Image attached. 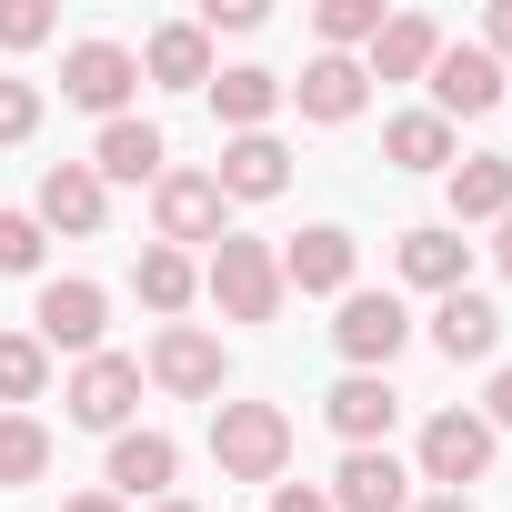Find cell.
I'll use <instances>...</instances> for the list:
<instances>
[{
  "label": "cell",
  "instance_id": "cell-35",
  "mask_svg": "<svg viewBox=\"0 0 512 512\" xmlns=\"http://www.w3.org/2000/svg\"><path fill=\"white\" fill-rule=\"evenodd\" d=\"M492 61H512V0H492Z\"/></svg>",
  "mask_w": 512,
  "mask_h": 512
},
{
  "label": "cell",
  "instance_id": "cell-37",
  "mask_svg": "<svg viewBox=\"0 0 512 512\" xmlns=\"http://www.w3.org/2000/svg\"><path fill=\"white\" fill-rule=\"evenodd\" d=\"M61 512H121V502H111V492H81V502H61Z\"/></svg>",
  "mask_w": 512,
  "mask_h": 512
},
{
  "label": "cell",
  "instance_id": "cell-9",
  "mask_svg": "<svg viewBox=\"0 0 512 512\" xmlns=\"http://www.w3.org/2000/svg\"><path fill=\"white\" fill-rule=\"evenodd\" d=\"M221 372H231V362H221V342H211V332H191V322H171V332L151 342V382H161V392H181V402L221 392Z\"/></svg>",
  "mask_w": 512,
  "mask_h": 512
},
{
  "label": "cell",
  "instance_id": "cell-36",
  "mask_svg": "<svg viewBox=\"0 0 512 512\" xmlns=\"http://www.w3.org/2000/svg\"><path fill=\"white\" fill-rule=\"evenodd\" d=\"M492 422H502V432H512V362H502V372H492Z\"/></svg>",
  "mask_w": 512,
  "mask_h": 512
},
{
  "label": "cell",
  "instance_id": "cell-20",
  "mask_svg": "<svg viewBox=\"0 0 512 512\" xmlns=\"http://www.w3.org/2000/svg\"><path fill=\"white\" fill-rule=\"evenodd\" d=\"M41 221H51V231H101V171H91V161H61V171L41 181Z\"/></svg>",
  "mask_w": 512,
  "mask_h": 512
},
{
  "label": "cell",
  "instance_id": "cell-21",
  "mask_svg": "<svg viewBox=\"0 0 512 512\" xmlns=\"http://www.w3.org/2000/svg\"><path fill=\"white\" fill-rule=\"evenodd\" d=\"M151 81H171V91H201V81H211V31H201V21H171V31H151Z\"/></svg>",
  "mask_w": 512,
  "mask_h": 512
},
{
  "label": "cell",
  "instance_id": "cell-3",
  "mask_svg": "<svg viewBox=\"0 0 512 512\" xmlns=\"http://www.w3.org/2000/svg\"><path fill=\"white\" fill-rule=\"evenodd\" d=\"M131 81H141V61H131L121 41H81V51L61 61V101H81V111H101V121H121Z\"/></svg>",
  "mask_w": 512,
  "mask_h": 512
},
{
  "label": "cell",
  "instance_id": "cell-5",
  "mask_svg": "<svg viewBox=\"0 0 512 512\" xmlns=\"http://www.w3.org/2000/svg\"><path fill=\"white\" fill-rule=\"evenodd\" d=\"M101 312H111V302H101V282H51V292H41V312H31V322H41L31 342H41V352H81V362H91V352H101Z\"/></svg>",
  "mask_w": 512,
  "mask_h": 512
},
{
  "label": "cell",
  "instance_id": "cell-2",
  "mask_svg": "<svg viewBox=\"0 0 512 512\" xmlns=\"http://www.w3.org/2000/svg\"><path fill=\"white\" fill-rule=\"evenodd\" d=\"M211 302H221L231 322H272V312H282V262H272L262 241L221 231V241H211Z\"/></svg>",
  "mask_w": 512,
  "mask_h": 512
},
{
  "label": "cell",
  "instance_id": "cell-40",
  "mask_svg": "<svg viewBox=\"0 0 512 512\" xmlns=\"http://www.w3.org/2000/svg\"><path fill=\"white\" fill-rule=\"evenodd\" d=\"M161 512H201V502H161Z\"/></svg>",
  "mask_w": 512,
  "mask_h": 512
},
{
  "label": "cell",
  "instance_id": "cell-32",
  "mask_svg": "<svg viewBox=\"0 0 512 512\" xmlns=\"http://www.w3.org/2000/svg\"><path fill=\"white\" fill-rule=\"evenodd\" d=\"M41 131V91L31 81H0V141H31Z\"/></svg>",
  "mask_w": 512,
  "mask_h": 512
},
{
  "label": "cell",
  "instance_id": "cell-13",
  "mask_svg": "<svg viewBox=\"0 0 512 512\" xmlns=\"http://www.w3.org/2000/svg\"><path fill=\"white\" fill-rule=\"evenodd\" d=\"M392 412H402V392H392L382 372H352V382L332 392V432H342L352 452H372V442L392 432Z\"/></svg>",
  "mask_w": 512,
  "mask_h": 512
},
{
  "label": "cell",
  "instance_id": "cell-12",
  "mask_svg": "<svg viewBox=\"0 0 512 512\" xmlns=\"http://www.w3.org/2000/svg\"><path fill=\"white\" fill-rule=\"evenodd\" d=\"M432 342H442V362H492V342H502V312H492L482 292H442V312H432Z\"/></svg>",
  "mask_w": 512,
  "mask_h": 512
},
{
  "label": "cell",
  "instance_id": "cell-4",
  "mask_svg": "<svg viewBox=\"0 0 512 512\" xmlns=\"http://www.w3.org/2000/svg\"><path fill=\"white\" fill-rule=\"evenodd\" d=\"M332 342L352 352V372H382V362L412 342V322H402V302H392V292H342V322H332Z\"/></svg>",
  "mask_w": 512,
  "mask_h": 512
},
{
  "label": "cell",
  "instance_id": "cell-10",
  "mask_svg": "<svg viewBox=\"0 0 512 512\" xmlns=\"http://www.w3.org/2000/svg\"><path fill=\"white\" fill-rule=\"evenodd\" d=\"M322 502H332V512H412V472H402L392 452H352Z\"/></svg>",
  "mask_w": 512,
  "mask_h": 512
},
{
  "label": "cell",
  "instance_id": "cell-27",
  "mask_svg": "<svg viewBox=\"0 0 512 512\" xmlns=\"http://www.w3.org/2000/svg\"><path fill=\"white\" fill-rule=\"evenodd\" d=\"M41 382H51V352L31 332H0V402H31Z\"/></svg>",
  "mask_w": 512,
  "mask_h": 512
},
{
  "label": "cell",
  "instance_id": "cell-22",
  "mask_svg": "<svg viewBox=\"0 0 512 512\" xmlns=\"http://www.w3.org/2000/svg\"><path fill=\"white\" fill-rule=\"evenodd\" d=\"M462 231H402V282H422V292H462Z\"/></svg>",
  "mask_w": 512,
  "mask_h": 512
},
{
  "label": "cell",
  "instance_id": "cell-39",
  "mask_svg": "<svg viewBox=\"0 0 512 512\" xmlns=\"http://www.w3.org/2000/svg\"><path fill=\"white\" fill-rule=\"evenodd\" d=\"M492 251H502V272H512V211H502V241H492Z\"/></svg>",
  "mask_w": 512,
  "mask_h": 512
},
{
  "label": "cell",
  "instance_id": "cell-6",
  "mask_svg": "<svg viewBox=\"0 0 512 512\" xmlns=\"http://www.w3.org/2000/svg\"><path fill=\"white\" fill-rule=\"evenodd\" d=\"M131 402H141V362H121V352H91V362L71 372V422H91V432H121V422H131Z\"/></svg>",
  "mask_w": 512,
  "mask_h": 512
},
{
  "label": "cell",
  "instance_id": "cell-17",
  "mask_svg": "<svg viewBox=\"0 0 512 512\" xmlns=\"http://www.w3.org/2000/svg\"><path fill=\"white\" fill-rule=\"evenodd\" d=\"M442 61V31L422 21V11H402V21H382V41H372V71L362 81H412V71H432Z\"/></svg>",
  "mask_w": 512,
  "mask_h": 512
},
{
  "label": "cell",
  "instance_id": "cell-29",
  "mask_svg": "<svg viewBox=\"0 0 512 512\" xmlns=\"http://www.w3.org/2000/svg\"><path fill=\"white\" fill-rule=\"evenodd\" d=\"M322 41H332V51L382 41V0H322Z\"/></svg>",
  "mask_w": 512,
  "mask_h": 512
},
{
  "label": "cell",
  "instance_id": "cell-31",
  "mask_svg": "<svg viewBox=\"0 0 512 512\" xmlns=\"http://www.w3.org/2000/svg\"><path fill=\"white\" fill-rule=\"evenodd\" d=\"M0 41H11V51L51 41V0H0Z\"/></svg>",
  "mask_w": 512,
  "mask_h": 512
},
{
  "label": "cell",
  "instance_id": "cell-28",
  "mask_svg": "<svg viewBox=\"0 0 512 512\" xmlns=\"http://www.w3.org/2000/svg\"><path fill=\"white\" fill-rule=\"evenodd\" d=\"M141 302L151 312H181L191 302V262H181V251H141Z\"/></svg>",
  "mask_w": 512,
  "mask_h": 512
},
{
  "label": "cell",
  "instance_id": "cell-26",
  "mask_svg": "<svg viewBox=\"0 0 512 512\" xmlns=\"http://www.w3.org/2000/svg\"><path fill=\"white\" fill-rule=\"evenodd\" d=\"M51 472V432L31 412H0V482H41Z\"/></svg>",
  "mask_w": 512,
  "mask_h": 512
},
{
  "label": "cell",
  "instance_id": "cell-18",
  "mask_svg": "<svg viewBox=\"0 0 512 512\" xmlns=\"http://www.w3.org/2000/svg\"><path fill=\"white\" fill-rule=\"evenodd\" d=\"M362 91H372V81H362V61H342V51H322V61L292 81V101H302L312 121H352V111H362Z\"/></svg>",
  "mask_w": 512,
  "mask_h": 512
},
{
  "label": "cell",
  "instance_id": "cell-11",
  "mask_svg": "<svg viewBox=\"0 0 512 512\" xmlns=\"http://www.w3.org/2000/svg\"><path fill=\"white\" fill-rule=\"evenodd\" d=\"M211 181H221V201H272V191L292 181V151H282L272 131H241V141L221 151V171H211Z\"/></svg>",
  "mask_w": 512,
  "mask_h": 512
},
{
  "label": "cell",
  "instance_id": "cell-24",
  "mask_svg": "<svg viewBox=\"0 0 512 512\" xmlns=\"http://www.w3.org/2000/svg\"><path fill=\"white\" fill-rule=\"evenodd\" d=\"M452 211L462 221H502L512 211V161H462L452 171Z\"/></svg>",
  "mask_w": 512,
  "mask_h": 512
},
{
  "label": "cell",
  "instance_id": "cell-30",
  "mask_svg": "<svg viewBox=\"0 0 512 512\" xmlns=\"http://www.w3.org/2000/svg\"><path fill=\"white\" fill-rule=\"evenodd\" d=\"M0 272H41V221L0 211Z\"/></svg>",
  "mask_w": 512,
  "mask_h": 512
},
{
  "label": "cell",
  "instance_id": "cell-15",
  "mask_svg": "<svg viewBox=\"0 0 512 512\" xmlns=\"http://www.w3.org/2000/svg\"><path fill=\"white\" fill-rule=\"evenodd\" d=\"M282 282H292V292H352V231H332V221L302 231V241L282 251Z\"/></svg>",
  "mask_w": 512,
  "mask_h": 512
},
{
  "label": "cell",
  "instance_id": "cell-33",
  "mask_svg": "<svg viewBox=\"0 0 512 512\" xmlns=\"http://www.w3.org/2000/svg\"><path fill=\"white\" fill-rule=\"evenodd\" d=\"M251 21H262V0H211L201 11V31H251Z\"/></svg>",
  "mask_w": 512,
  "mask_h": 512
},
{
  "label": "cell",
  "instance_id": "cell-19",
  "mask_svg": "<svg viewBox=\"0 0 512 512\" xmlns=\"http://www.w3.org/2000/svg\"><path fill=\"white\" fill-rule=\"evenodd\" d=\"M91 171H101V181H161V131H151V121H101Z\"/></svg>",
  "mask_w": 512,
  "mask_h": 512
},
{
  "label": "cell",
  "instance_id": "cell-16",
  "mask_svg": "<svg viewBox=\"0 0 512 512\" xmlns=\"http://www.w3.org/2000/svg\"><path fill=\"white\" fill-rule=\"evenodd\" d=\"M432 101H442V121L452 111H492L502 101V61L492 51H442L432 61Z\"/></svg>",
  "mask_w": 512,
  "mask_h": 512
},
{
  "label": "cell",
  "instance_id": "cell-8",
  "mask_svg": "<svg viewBox=\"0 0 512 512\" xmlns=\"http://www.w3.org/2000/svg\"><path fill=\"white\" fill-rule=\"evenodd\" d=\"M151 211H161V251L171 241H221V181L211 171H161Z\"/></svg>",
  "mask_w": 512,
  "mask_h": 512
},
{
  "label": "cell",
  "instance_id": "cell-1",
  "mask_svg": "<svg viewBox=\"0 0 512 512\" xmlns=\"http://www.w3.org/2000/svg\"><path fill=\"white\" fill-rule=\"evenodd\" d=\"M211 462H221V482H282V462H292V412H282V402H221V412H211Z\"/></svg>",
  "mask_w": 512,
  "mask_h": 512
},
{
  "label": "cell",
  "instance_id": "cell-34",
  "mask_svg": "<svg viewBox=\"0 0 512 512\" xmlns=\"http://www.w3.org/2000/svg\"><path fill=\"white\" fill-rule=\"evenodd\" d=\"M272 512H332V502H322L312 482H282V492H272Z\"/></svg>",
  "mask_w": 512,
  "mask_h": 512
},
{
  "label": "cell",
  "instance_id": "cell-7",
  "mask_svg": "<svg viewBox=\"0 0 512 512\" xmlns=\"http://www.w3.org/2000/svg\"><path fill=\"white\" fill-rule=\"evenodd\" d=\"M482 462H492V422H482V412H432V422H422V472H432V482L462 492V482H482Z\"/></svg>",
  "mask_w": 512,
  "mask_h": 512
},
{
  "label": "cell",
  "instance_id": "cell-23",
  "mask_svg": "<svg viewBox=\"0 0 512 512\" xmlns=\"http://www.w3.org/2000/svg\"><path fill=\"white\" fill-rule=\"evenodd\" d=\"M382 151H392L402 171H442V161H452V121H442V111H402V121L382 131Z\"/></svg>",
  "mask_w": 512,
  "mask_h": 512
},
{
  "label": "cell",
  "instance_id": "cell-38",
  "mask_svg": "<svg viewBox=\"0 0 512 512\" xmlns=\"http://www.w3.org/2000/svg\"><path fill=\"white\" fill-rule=\"evenodd\" d=\"M422 512H472V502H462V492H432V502H422Z\"/></svg>",
  "mask_w": 512,
  "mask_h": 512
},
{
  "label": "cell",
  "instance_id": "cell-14",
  "mask_svg": "<svg viewBox=\"0 0 512 512\" xmlns=\"http://www.w3.org/2000/svg\"><path fill=\"white\" fill-rule=\"evenodd\" d=\"M171 472H181V452H171V432H111V502L131 492H171Z\"/></svg>",
  "mask_w": 512,
  "mask_h": 512
},
{
  "label": "cell",
  "instance_id": "cell-25",
  "mask_svg": "<svg viewBox=\"0 0 512 512\" xmlns=\"http://www.w3.org/2000/svg\"><path fill=\"white\" fill-rule=\"evenodd\" d=\"M211 101H221V121H231V131H262V121H272V101H282V81H272V71H221V81H211Z\"/></svg>",
  "mask_w": 512,
  "mask_h": 512
}]
</instances>
